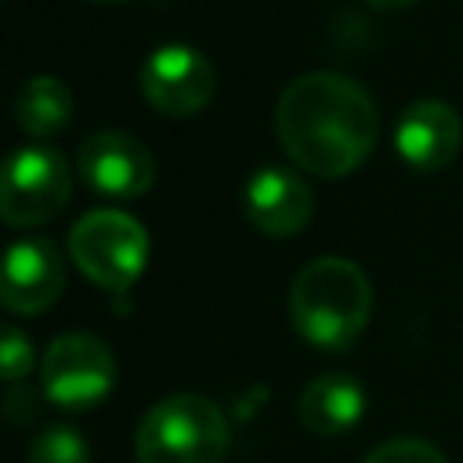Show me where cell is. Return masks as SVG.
<instances>
[{
  "instance_id": "5bb4252c",
  "label": "cell",
  "mask_w": 463,
  "mask_h": 463,
  "mask_svg": "<svg viewBox=\"0 0 463 463\" xmlns=\"http://www.w3.org/2000/svg\"><path fill=\"white\" fill-rule=\"evenodd\" d=\"M25 463H90V445L83 441V434L76 427L58 423L33 438Z\"/></svg>"
},
{
  "instance_id": "4fadbf2b",
  "label": "cell",
  "mask_w": 463,
  "mask_h": 463,
  "mask_svg": "<svg viewBox=\"0 0 463 463\" xmlns=\"http://www.w3.org/2000/svg\"><path fill=\"white\" fill-rule=\"evenodd\" d=\"M14 119L29 137H51L72 119V94L54 76H33L14 94Z\"/></svg>"
},
{
  "instance_id": "30bf717a",
  "label": "cell",
  "mask_w": 463,
  "mask_h": 463,
  "mask_svg": "<svg viewBox=\"0 0 463 463\" xmlns=\"http://www.w3.org/2000/svg\"><path fill=\"white\" fill-rule=\"evenodd\" d=\"M459 145H463V119L441 98H420L398 116L394 152L405 166L420 174L445 170L456 159Z\"/></svg>"
},
{
  "instance_id": "9c48e42d",
  "label": "cell",
  "mask_w": 463,
  "mask_h": 463,
  "mask_svg": "<svg viewBox=\"0 0 463 463\" xmlns=\"http://www.w3.org/2000/svg\"><path fill=\"white\" fill-rule=\"evenodd\" d=\"M65 289V264L51 239L25 235L14 239L4 253L0 304L11 315H40Z\"/></svg>"
},
{
  "instance_id": "8992f818",
  "label": "cell",
  "mask_w": 463,
  "mask_h": 463,
  "mask_svg": "<svg viewBox=\"0 0 463 463\" xmlns=\"http://www.w3.org/2000/svg\"><path fill=\"white\" fill-rule=\"evenodd\" d=\"M40 383L61 409H94L116 387V354L94 333H61L43 351Z\"/></svg>"
},
{
  "instance_id": "e0dca14e",
  "label": "cell",
  "mask_w": 463,
  "mask_h": 463,
  "mask_svg": "<svg viewBox=\"0 0 463 463\" xmlns=\"http://www.w3.org/2000/svg\"><path fill=\"white\" fill-rule=\"evenodd\" d=\"M369 7H380V11H398V7H409L412 0H365Z\"/></svg>"
},
{
  "instance_id": "2e32d148",
  "label": "cell",
  "mask_w": 463,
  "mask_h": 463,
  "mask_svg": "<svg viewBox=\"0 0 463 463\" xmlns=\"http://www.w3.org/2000/svg\"><path fill=\"white\" fill-rule=\"evenodd\" d=\"M0 365H4V380L11 383L33 369V340L18 326H7L0 336Z\"/></svg>"
},
{
  "instance_id": "8fae6325",
  "label": "cell",
  "mask_w": 463,
  "mask_h": 463,
  "mask_svg": "<svg viewBox=\"0 0 463 463\" xmlns=\"http://www.w3.org/2000/svg\"><path fill=\"white\" fill-rule=\"evenodd\" d=\"M242 210H246V221L260 235L289 239V235H300L307 228L311 210H315V195L300 174H293L286 166H260L246 181Z\"/></svg>"
},
{
  "instance_id": "7a4b0ae2",
  "label": "cell",
  "mask_w": 463,
  "mask_h": 463,
  "mask_svg": "<svg viewBox=\"0 0 463 463\" xmlns=\"http://www.w3.org/2000/svg\"><path fill=\"white\" fill-rule=\"evenodd\" d=\"M373 315L369 275L347 257H315L289 286V322L318 351H347Z\"/></svg>"
},
{
  "instance_id": "277c9868",
  "label": "cell",
  "mask_w": 463,
  "mask_h": 463,
  "mask_svg": "<svg viewBox=\"0 0 463 463\" xmlns=\"http://www.w3.org/2000/svg\"><path fill=\"white\" fill-rule=\"evenodd\" d=\"M69 257L94 286L127 293L148 264V232L127 210L98 206L72 224Z\"/></svg>"
},
{
  "instance_id": "52a82bcc",
  "label": "cell",
  "mask_w": 463,
  "mask_h": 463,
  "mask_svg": "<svg viewBox=\"0 0 463 463\" xmlns=\"http://www.w3.org/2000/svg\"><path fill=\"white\" fill-rule=\"evenodd\" d=\"M213 87L217 76L210 58L188 43H163L141 65L145 101L170 119H188L203 112L213 98Z\"/></svg>"
},
{
  "instance_id": "6da1fadb",
  "label": "cell",
  "mask_w": 463,
  "mask_h": 463,
  "mask_svg": "<svg viewBox=\"0 0 463 463\" xmlns=\"http://www.w3.org/2000/svg\"><path fill=\"white\" fill-rule=\"evenodd\" d=\"M275 134L282 152L322 181L358 170L380 134L376 101L362 83L340 72H304L275 101Z\"/></svg>"
},
{
  "instance_id": "9a60e30c",
  "label": "cell",
  "mask_w": 463,
  "mask_h": 463,
  "mask_svg": "<svg viewBox=\"0 0 463 463\" xmlns=\"http://www.w3.org/2000/svg\"><path fill=\"white\" fill-rule=\"evenodd\" d=\"M362 463H445V456H441L438 445H430V441H423V438L402 434V438L380 441Z\"/></svg>"
},
{
  "instance_id": "5b68a950",
  "label": "cell",
  "mask_w": 463,
  "mask_h": 463,
  "mask_svg": "<svg viewBox=\"0 0 463 463\" xmlns=\"http://www.w3.org/2000/svg\"><path fill=\"white\" fill-rule=\"evenodd\" d=\"M72 174L58 148L22 145L0 174V217L11 228H36L69 206Z\"/></svg>"
},
{
  "instance_id": "ba28073f",
  "label": "cell",
  "mask_w": 463,
  "mask_h": 463,
  "mask_svg": "<svg viewBox=\"0 0 463 463\" xmlns=\"http://www.w3.org/2000/svg\"><path fill=\"white\" fill-rule=\"evenodd\" d=\"M80 177L109 199H137L156 181L152 152L127 130H94L76 152Z\"/></svg>"
},
{
  "instance_id": "ac0fdd59",
  "label": "cell",
  "mask_w": 463,
  "mask_h": 463,
  "mask_svg": "<svg viewBox=\"0 0 463 463\" xmlns=\"http://www.w3.org/2000/svg\"><path fill=\"white\" fill-rule=\"evenodd\" d=\"M94 4H127V0H94Z\"/></svg>"
},
{
  "instance_id": "7c38bea8",
  "label": "cell",
  "mask_w": 463,
  "mask_h": 463,
  "mask_svg": "<svg viewBox=\"0 0 463 463\" xmlns=\"http://www.w3.org/2000/svg\"><path fill=\"white\" fill-rule=\"evenodd\" d=\"M365 412V387L351 373L315 376L297 402V420L315 438H340L358 427Z\"/></svg>"
},
{
  "instance_id": "3957f363",
  "label": "cell",
  "mask_w": 463,
  "mask_h": 463,
  "mask_svg": "<svg viewBox=\"0 0 463 463\" xmlns=\"http://www.w3.org/2000/svg\"><path fill=\"white\" fill-rule=\"evenodd\" d=\"M228 416L213 398H159L134 430L137 463H221L228 452Z\"/></svg>"
}]
</instances>
